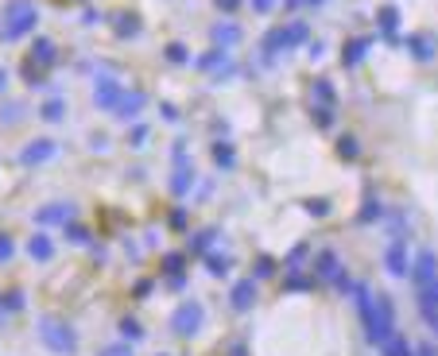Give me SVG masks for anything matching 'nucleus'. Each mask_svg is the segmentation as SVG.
Segmentation results:
<instances>
[{
	"label": "nucleus",
	"instance_id": "obj_20",
	"mask_svg": "<svg viewBox=\"0 0 438 356\" xmlns=\"http://www.w3.org/2000/svg\"><path fill=\"white\" fill-rule=\"evenodd\" d=\"M101 356H128L125 348H109V353H101Z\"/></svg>",
	"mask_w": 438,
	"mask_h": 356
},
{
	"label": "nucleus",
	"instance_id": "obj_2",
	"mask_svg": "<svg viewBox=\"0 0 438 356\" xmlns=\"http://www.w3.org/2000/svg\"><path fill=\"white\" fill-rule=\"evenodd\" d=\"M120 97H125V90H120L117 78H109V74L97 78V85H93V101H97V105H101V108H117Z\"/></svg>",
	"mask_w": 438,
	"mask_h": 356
},
{
	"label": "nucleus",
	"instance_id": "obj_11",
	"mask_svg": "<svg viewBox=\"0 0 438 356\" xmlns=\"http://www.w3.org/2000/svg\"><path fill=\"white\" fill-rule=\"evenodd\" d=\"M167 58L183 66V62H186V47H183V43H171V47H167Z\"/></svg>",
	"mask_w": 438,
	"mask_h": 356
},
{
	"label": "nucleus",
	"instance_id": "obj_8",
	"mask_svg": "<svg viewBox=\"0 0 438 356\" xmlns=\"http://www.w3.org/2000/svg\"><path fill=\"white\" fill-rule=\"evenodd\" d=\"M62 113H66V105H62V97H51L47 101V105H43V116H47V120H62Z\"/></svg>",
	"mask_w": 438,
	"mask_h": 356
},
{
	"label": "nucleus",
	"instance_id": "obj_21",
	"mask_svg": "<svg viewBox=\"0 0 438 356\" xmlns=\"http://www.w3.org/2000/svg\"><path fill=\"white\" fill-rule=\"evenodd\" d=\"M306 4H326V0H306Z\"/></svg>",
	"mask_w": 438,
	"mask_h": 356
},
{
	"label": "nucleus",
	"instance_id": "obj_10",
	"mask_svg": "<svg viewBox=\"0 0 438 356\" xmlns=\"http://www.w3.org/2000/svg\"><path fill=\"white\" fill-rule=\"evenodd\" d=\"M380 24H384V35L392 39V31H396V8H384V12H380Z\"/></svg>",
	"mask_w": 438,
	"mask_h": 356
},
{
	"label": "nucleus",
	"instance_id": "obj_9",
	"mask_svg": "<svg viewBox=\"0 0 438 356\" xmlns=\"http://www.w3.org/2000/svg\"><path fill=\"white\" fill-rule=\"evenodd\" d=\"M213 39L229 47V43H236V27L233 24H218V27H213Z\"/></svg>",
	"mask_w": 438,
	"mask_h": 356
},
{
	"label": "nucleus",
	"instance_id": "obj_18",
	"mask_svg": "<svg viewBox=\"0 0 438 356\" xmlns=\"http://www.w3.org/2000/svg\"><path fill=\"white\" fill-rule=\"evenodd\" d=\"M218 8H225V12H229V8H236V0H218Z\"/></svg>",
	"mask_w": 438,
	"mask_h": 356
},
{
	"label": "nucleus",
	"instance_id": "obj_15",
	"mask_svg": "<svg viewBox=\"0 0 438 356\" xmlns=\"http://www.w3.org/2000/svg\"><path fill=\"white\" fill-rule=\"evenodd\" d=\"M47 248H51L47 241H31V256H47Z\"/></svg>",
	"mask_w": 438,
	"mask_h": 356
},
{
	"label": "nucleus",
	"instance_id": "obj_5",
	"mask_svg": "<svg viewBox=\"0 0 438 356\" xmlns=\"http://www.w3.org/2000/svg\"><path fill=\"white\" fill-rule=\"evenodd\" d=\"M31 62L55 66V43H51V39H35V47H31Z\"/></svg>",
	"mask_w": 438,
	"mask_h": 356
},
{
	"label": "nucleus",
	"instance_id": "obj_14",
	"mask_svg": "<svg viewBox=\"0 0 438 356\" xmlns=\"http://www.w3.org/2000/svg\"><path fill=\"white\" fill-rule=\"evenodd\" d=\"M213 155H218V163L233 166V151H229V148H218V151H213Z\"/></svg>",
	"mask_w": 438,
	"mask_h": 356
},
{
	"label": "nucleus",
	"instance_id": "obj_4",
	"mask_svg": "<svg viewBox=\"0 0 438 356\" xmlns=\"http://www.w3.org/2000/svg\"><path fill=\"white\" fill-rule=\"evenodd\" d=\"M369 43H372V35H365V39H353L346 50H341V58H346V66H357L365 58V50H369Z\"/></svg>",
	"mask_w": 438,
	"mask_h": 356
},
{
	"label": "nucleus",
	"instance_id": "obj_16",
	"mask_svg": "<svg viewBox=\"0 0 438 356\" xmlns=\"http://www.w3.org/2000/svg\"><path fill=\"white\" fill-rule=\"evenodd\" d=\"M271 4H276V0H253V8H256V12H268Z\"/></svg>",
	"mask_w": 438,
	"mask_h": 356
},
{
	"label": "nucleus",
	"instance_id": "obj_17",
	"mask_svg": "<svg viewBox=\"0 0 438 356\" xmlns=\"http://www.w3.org/2000/svg\"><path fill=\"white\" fill-rule=\"evenodd\" d=\"M8 252H12V244H8V236H0V259H4V256H8Z\"/></svg>",
	"mask_w": 438,
	"mask_h": 356
},
{
	"label": "nucleus",
	"instance_id": "obj_1",
	"mask_svg": "<svg viewBox=\"0 0 438 356\" xmlns=\"http://www.w3.org/2000/svg\"><path fill=\"white\" fill-rule=\"evenodd\" d=\"M39 24V8H35L31 0H12L8 8H4V20H0V39H24L27 31H35Z\"/></svg>",
	"mask_w": 438,
	"mask_h": 356
},
{
	"label": "nucleus",
	"instance_id": "obj_3",
	"mask_svg": "<svg viewBox=\"0 0 438 356\" xmlns=\"http://www.w3.org/2000/svg\"><path fill=\"white\" fill-rule=\"evenodd\" d=\"M55 140H35V143H27L24 148V163H47V159L55 155Z\"/></svg>",
	"mask_w": 438,
	"mask_h": 356
},
{
	"label": "nucleus",
	"instance_id": "obj_19",
	"mask_svg": "<svg viewBox=\"0 0 438 356\" xmlns=\"http://www.w3.org/2000/svg\"><path fill=\"white\" fill-rule=\"evenodd\" d=\"M8 90V74H4V70H0V93Z\"/></svg>",
	"mask_w": 438,
	"mask_h": 356
},
{
	"label": "nucleus",
	"instance_id": "obj_7",
	"mask_svg": "<svg viewBox=\"0 0 438 356\" xmlns=\"http://www.w3.org/2000/svg\"><path fill=\"white\" fill-rule=\"evenodd\" d=\"M407 47H411V50H415V58H419V62H427V58H430V55H435V43H430V39H427V35H415V39H411V43H407Z\"/></svg>",
	"mask_w": 438,
	"mask_h": 356
},
{
	"label": "nucleus",
	"instance_id": "obj_12",
	"mask_svg": "<svg viewBox=\"0 0 438 356\" xmlns=\"http://www.w3.org/2000/svg\"><path fill=\"white\" fill-rule=\"evenodd\" d=\"M314 93H318V101H334V90H330L326 78H322V82H314Z\"/></svg>",
	"mask_w": 438,
	"mask_h": 356
},
{
	"label": "nucleus",
	"instance_id": "obj_6",
	"mask_svg": "<svg viewBox=\"0 0 438 356\" xmlns=\"http://www.w3.org/2000/svg\"><path fill=\"white\" fill-rule=\"evenodd\" d=\"M140 108H143V93H132V97L125 93V97H120V105H117V113H120V116H136Z\"/></svg>",
	"mask_w": 438,
	"mask_h": 356
},
{
	"label": "nucleus",
	"instance_id": "obj_13",
	"mask_svg": "<svg viewBox=\"0 0 438 356\" xmlns=\"http://www.w3.org/2000/svg\"><path fill=\"white\" fill-rule=\"evenodd\" d=\"M117 27H120L117 35H136V20H128V16H120V20H117Z\"/></svg>",
	"mask_w": 438,
	"mask_h": 356
}]
</instances>
